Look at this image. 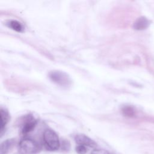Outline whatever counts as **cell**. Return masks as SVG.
I'll list each match as a JSON object with an SVG mask.
<instances>
[{"label": "cell", "instance_id": "obj_1", "mask_svg": "<svg viewBox=\"0 0 154 154\" xmlns=\"http://www.w3.org/2000/svg\"><path fill=\"white\" fill-rule=\"evenodd\" d=\"M45 147L50 151L57 150L60 147V142L57 133L52 129H46L43 135Z\"/></svg>", "mask_w": 154, "mask_h": 154}, {"label": "cell", "instance_id": "obj_2", "mask_svg": "<svg viewBox=\"0 0 154 154\" xmlns=\"http://www.w3.org/2000/svg\"><path fill=\"white\" fill-rule=\"evenodd\" d=\"M49 77L54 83L63 88H68L72 84L70 77L67 73L62 71H51L49 73Z\"/></svg>", "mask_w": 154, "mask_h": 154}, {"label": "cell", "instance_id": "obj_3", "mask_svg": "<svg viewBox=\"0 0 154 154\" xmlns=\"http://www.w3.org/2000/svg\"><path fill=\"white\" fill-rule=\"evenodd\" d=\"M19 150L22 154H34L40 150L38 144L29 138L22 139L19 144Z\"/></svg>", "mask_w": 154, "mask_h": 154}, {"label": "cell", "instance_id": "obj_4", "mask_svg": "<svg viewBox=\"0 0 154 154\" xmlns=\"http://www.w3.org/2000/svg\"><path fill=\"white\" fill-rule=\"evenodd\" d=\"M75 140L78 145H82L85 147L87 146L92 148L97 146L96 143L93 140L82 134H77L75 137Z\"/></svg>", "mask_w": 154, "mask_h": 154}, {"label": "cell", "instance_id": "obj_5", "mask_svg": "<svg viewBox=\"0 0 154 154\" xmlns=\"http://www.w3.org/2000/svg\"><path fill=\"white\" fill-rule=\"evenodd\" d=\"M37 120L31 116H28L23 122L22 126V133L26 134L32 131L37 125Z\"/></svg>", "mask_w": 154, "mask_h": 154}, {"label": "cell", "instance_id": "obj_6", "mask_svg": "<svg viewBox=\"0 0 154 154\" xmlns=\"http://www.w3.org/2000/svg\"><path fill=\"white\" fill-rule=\"evenodd\" d=\"M0 117H1V122H0V131L1 134L2 135L4 130L5 129V126L8 123L10 120V116L7 111L3 109L2 108H1L0 111Z\"/></svg>", "mask_w": 154, "mask_h": 154}, {"label": "cell", "instance_id": "obj_7", "mask_svg": "<svg viewBox=\"0 0 154 154\" xmlns=\"http://www.w3.org/2000/svg\"><path fill=\"white\" fill-rule=\"evenodd\" d=\"M15 143L14 139H8L4 141L1 144V154H7Z\"/></svg>", "mask_w": 154, "mask_h": 154}, {"label": "cell", "instance_id": "obj_8", "mask_svg": "<svg viewBox=\"0 0 154 154\" xmlns=\"http://www.w3.org/2000/svg\"><path fill=\"white\" fill-rule=\"evenodd\" d=\"M149 25V22L147 18L145 17H140L137 19L134 23V28L137 30H142L147 28Z\"/></svg>", "mask_w": 154, "mask_h": 154}, {"label": "cell", "instance_id": "obj_9", "mask_svg": "<svg viewBox=\"0 0 154 154\" xmlns=\"http://www.w3.org/2000/svg\"><path fill=\"white\" fill-rule=\"evenodd\" d=\"M7 25L13 30L19 32H23L24 29V28L22 23L16 20H11L8 21V22L7 23Z\"/></svg>", "mask_w": 154, "mask_h": 154}, {"label": "cell", "instance_id": "obj_10", "mask_svg": "<svg viewBox=\"0 0 154 154\" xmlns=\"http://www.w3.org/2000/svg\"><path fill=\"white\" fill-rule=\"evenodd\" d=\"M123 114L127 117H132L135 115V110L133 107L131 106H125L122 108Z\"/></svg>", "mask_w": 154, "mask_h": 154}, {"label": "cell", "instance_id": "obj_11", "mask_svg": "<svg viewBox=\"0 0 154 154\" xmlns=\"http://www.w3.org/2000/svg\"><path fill=\"white\" fill-rule=\"evenodd\" d=\"M75 150L78 154H85L87 152V147L82 145H78L75 148Z\"/></svg>", "mask_w": 154, "mask_h": 154}, {"label": "cell", "instance_id": "obj_12", "mask_svg": "<svg viewBox=\"0 0 154 154\" xmlns=\"http://www.w3.org/2000/svg\"><path fill=\"white\" fill-rule=\"evenodd\" d=\"M90 154H110L109 152L105 149H93Z\"/></svg>", "mask_w": 154, "mask_h": 154}]
</instances>
